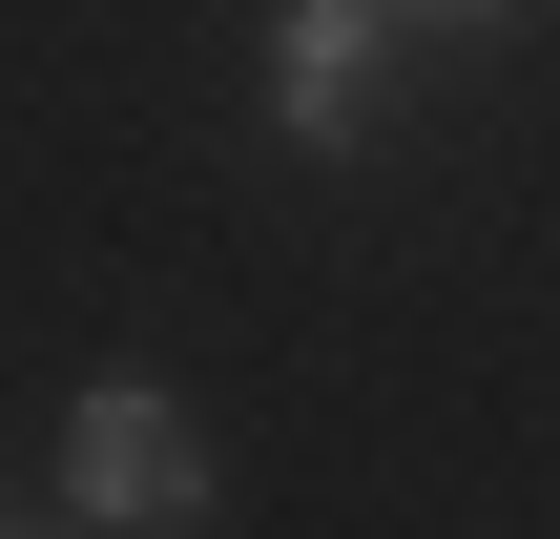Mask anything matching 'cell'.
I'll return each instance as SVG.
<instances>
[{"label":"cell","instance_id":"1","mask_svg":"<svg viewBox=\"0 0 560 539\" xmlns=\"http://www.w3.org/2000/svg\"><path fill=\"white\" fill-rule=\"evenodd\" d=\"M62 499L104 539H166L187 499H208V457H187V415H166V374H104L83 415H62Z\"/></svg>","mask_w":560,"mask_h":539},{"label":"cell","instance_id":"2","mask_svg":"<svg viewBox=\"0 0 560 539\" xmlns=\"http://www.w3.org/2000/svg\"><path fill=\"white\" fill-rule=\"evenodd\" d=\"M374 42H395V0H291L270 21V125L291 145H353L374 125Z\"/></svg>","mask_w":560,"mask_h":539},{"label":"cell","instance_id":"3","mask_svg":"<svg viewBox=\"0 0 560 539\" xmlns=\"http://www.w3.org/2000/svg\"><path fill=\"white\" fill-rule=\"evenodd\" d=\"M395 21H499V0H395Z\"/></svg>","mask_w":560,"mask_h":539},{"label":"cell","instance_id":"4","mask_svg":"<svg viewBox=\"0 0 560 539\" xmlns=\"http://www.w3.org/2000/svg\"><path fill=\"white\" fill-rule=\"evenodd\" d=\"M0 539H21V519H0Z\"/></svg>","mask_w":560,"mask_h":539}]
</instances>
